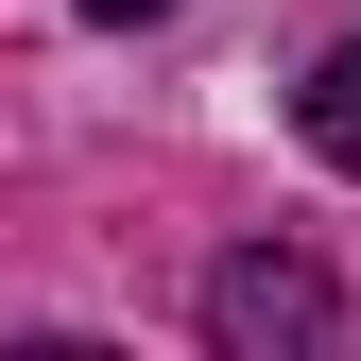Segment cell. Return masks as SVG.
Wrapping results in <instances>:
<instances>
[{"label":"cell","mask_w":361,"mask_h":361,"mask_svg":"<svg viewBox=\"0 0 361 361\" xmlns=\"http://www.w3.org/2000/svg\"><path fill=\"white\" fill-rule=\"evenodd\" d=\"M207 344L224 361H310V344H344V293H327V258H293V241H241L207 276Z\"/></svg>","instance_id":"obj_1"},{"label":"cell","mask_w":361,"mask_h":361,"mask_svg":"<svg viewBox=\"0 0 361 361\" xmlns=\"http://www.w3.org/2000/svg\"><path fill=\"white\" fill-rule=\"evenodd\" d=\"M293 121H310V155H327V172H361V35H344L310 86H293Z\"/></svg>","instance_id":"obj_2"},{"label":"cell","mask_w":361,"mask_h":361,"mask_svg":"<svg viewBox=\"0 0 361 361\" xmlns=\"http://www.w3.org/2000/svg\"><path fill=\"white\" fill-rule=\"evenodd\" d=\"M86 18H104V35H138V18H172V0H86Z\"/></svg>","instance_id":"obj_3"}]
</instances>
